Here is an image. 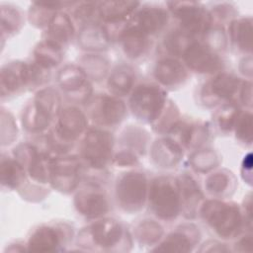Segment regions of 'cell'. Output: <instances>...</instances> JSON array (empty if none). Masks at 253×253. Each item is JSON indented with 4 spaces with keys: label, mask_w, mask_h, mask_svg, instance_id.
<instances>
[{
    "label": "cell",
    "mask_w": 253,
    "mask_h": 253,
    "mask_svg": "<svg viewBox=\"0 0 253 253\" xmlns=\"http://www.w3.org/2000/svg\"><path fill=\"white\" fill-rule=\"evenodd\" d=\"M78 246L87 250L125 251L131 245L127 230L114 218H98L84 227L77 238Z\"/></svg>",
    "instance_id": "1"
},
{
    "label": "cell",
    "mask_w": 253,
    "mask_h": 253,
    "mask_svg": "<svg viewBox=\"0 0 253 253\" xmlns=\"http://www.w3.org/2000/svg\"><path fill=\"white\" fill-rule=\"evenodd\" d=\"M199 213L202 219L223 239L237 237L245 226L241 209L231 202L217 199L206 201L202 204Z\"/></svg>",
    "instance_id": "2"
},
{
    "label": "cell",
    "mask_w": 253,
    "mask_h": 253,
    "mask_svg": "<svg viewBox=\"0 0 253 253\" xmlns=\"http://www.w3.org/2000/svg\"><path fill=\"white\" fill-rule=\"evenodd\" d=\"M87 117L77 107H67L60 111L53 128L46 135V142L53 153L65 154L76 140L86 132Z\"/></svg>",
    "instance_id": "3"
},
{
    "label": "cell",
    "mask_w": 253,
    "mask_h": 253,
    "mask_svg": "<svg viewBox=\"0 0 253 253\" xmlns=\"http://www.w3.org/2000/svg\"><path fill=\"white\" fill-rule=\"evenodd\" d=\"M48 78V73L35 62L11 61L4 64L0 71L1 96L15 95L25 90L43 84Z\"/></svg>",
    "instance_id": "4"
},
{
    "label": "cell",
    "mask_w": 253,
    "mask_h": 253,
    "mask_svg": "<svg viewBox=\"0 0 253 253\" xmlns=\"http://www.w3.org/2000/svg\"><path fill=\"white\" fill-rule=\"evenodd\" d=\"M150 209L158 218L166 221L175 219L181 213L180 191L177 178L159 176L148 187Z\"/></svg>",
    "instance_id": "5"
},
{
    "label": "cell",
    "mask_w": 253,
    "mask_h": 253,
    "mask_svg": "<svg viewBox=\"0 0 253 253\" xmlns=\"http://www.w3.org/2000/svg\"><path fill=\"white\" fill-rule=\"evenodd\" d=\"M168 103L167 93L155 84H141L133 88L129 108L133 116L151 126L160 118Z\"/></svg>",
    "instance_id": "6"
},
{
    "label": "cell",
    "mask_w": 253,
    "mask_h": 253,
    "mask_svg": "<svg viewBox=\"0 0 253 253\" xmlns=\"http://www.w3.org/2000/svg\"><path fill=\"white\" fill-rule=\"evenodd\" d=\"M148 181L144 173L128 171L121 175L115 187L118 206L127 213L140 211L148 198Z\"/></svg>",
    "instance_id": "7"
},
{
    "label": "cell",
    "mask_w": 253,
    "mask_h": 253,
    "mask_svg": "<svg viewBox=\"0 0 253 253\" xmlns=\"http://www.w3.org/2000/svg\"><path fill=\"white\" fill-rule=\"evenodd\" d=\"M114 137L101 128H91L84 134L81 143V158L94 170H103L114 157Z\"/></svg>",
    "instance_id": "8"
},
{
    "label": "cell",
    "mask_w": 253,
    "mask_h": 253,
    "mask_svg": "<svg viewBox=\"0 0 253 253\" xmlns=\"http://www.w3.org/2000/svg\"><path fill=\"white\" fill-rule=\"evenodd\" d=\"M169 11L179 20L180 30L191 38L204 36L211 27L210 12L198 2H168Z\"/></svg>",
    "instance_id": "9"
},
{
    "label": "cell",
    "mask_w": 253,
    "mask_h": 253,
    "mask_svg": "<svg viewBox=\"0 0 253 253\" xmlns=\"http://www.w3.org/2000/svg\"><path fill=\"white\" fill-rule=\"evenodd\" d=\"M81 179V161L77 156L62 154L52 156L49 169V184L61 193L76 190Z\"/></svg>",
    "instance_id": "10"
},
{
    "label": "cell",
    "mask_w": 253,
    "mask_h": 253,
    "mask_svg": "<svg viewBox=\"0 0 253 253\" xmlns=\"http://www.w3.org/2000/svg\"><path fill=\"white\" fill-rule=\"evenodd\" d=\"M88 114L90 119L101 126H115L120 125L126 115L125 103L114 95L101 94L88 102Z\"/></svg>",
    "instance_id": "11"
},
{
    "label": "cell",
    "mask_w": 253,
    "mask_h": 253,
    "mask_svg": "<svg viewBox=\"0 0 253 253\" xmlns=\"http://www.w3.org/2000/svg\"><path fill=\"white\" fill-rule=\"evenodd\" d=\"M242 81L227 72L217 73L204 84L201 90V100L207 107H213L220 103L232 102L239 93Z\"/></svg>",
    "instance_id": "12"
},
{
    "label": "cell",
    "mask_w": 253,
    "mask_h": 253,
    "mask_svg": "<svg viewBox=\"0 0 253 253\" xmlns=\"http://www.w3.org/2000/svg\"><path fill=\"white\" fill-rule=\"evenodd\" d=\"M14 157L24 166L27 174L37 183H49L52 156L31 143H22L14 149Z\"/></svg>",
    "instance_id": "13"
},
{
    "label": "cell",
    "mask_w": 253,
    "mask_h": 253,
    "mask_svg": "<svg viewBox=\"0 0 253 253\" xmlns=\"http://www.w3.org/2000/svg\"><path fill=\"white\" fill-rule=\"evenodd\" d=\"M59 87L66 96L76 103H86L92 93V86L88 81L85 71L80 65L66 64L56 76Z\"/></svg>",
    "instance_id": "14"
},
{
    "label": "cell",
    "mask_w": 253,
    "mask_h": 253,
    "mask_svg": "<svg viewBox=\"0 0 253 253\" xmlns=\"http://www.w3.org/2000/svg\"><path fill=\"white\" fill-rule=\"evenodd\" d=\"M186 66L197 73L213 74L222 67L220 56L204 42L194 41L182 55Z\"/></svg>",
    "instance_id": "15"
},
{
    "label": "cell",
    "mask_w": 253,
    "mask_h": 253,
    "mask_svg": "<svg viewBox=\"0 0 253 253\" xmlns=\"http://www.w3.org/2000/svg\"><path fill=\"white\" fill-rule=\"evenodd\" d=\"M67 236V229L64 226L42 224L29 237L27 250L33 252L60 251L69 238Z\"/></svg>",
    "instance_id": "16"
},
{
    "label": "cell",
    "mask_w": 253,
    "mask_h": 253,
    "mask_svg": "<svg viewBox=\"0 0 253 253\" xmlns=\"http://www.w3.org/2000/svg\"><path fill=\"white\" fill-rule=\"evenodd\" d=\"M76 211L86 218H102L109 211V201L106 194L96 186L81 189L74 197Z\"/></svg>",
    "instance_id": "17"
},
{
    "label": "cell",
    "mask_w": 253,
    "mask_h": 253,
    "mask_svg": "<svg viewBox=\"0 0 253 253\" xmlns=\"http://www.w3.org/2000/svg\"><path fill=\"white\" fill-rule=\"evenodd\" d=\"M136 1H104L99 2V16L100 19L107 24L106 27L111 26L112 29L121 27L125 30L130 20L133 18L135 10L139 6ZM111 30H106L107 32Z\"/></svg>",
    "instance_id": "18"
},
{
    "label": "cell",
    "mask_w": 253,
    "mask_h": 253,
    "mask_svg": "<svg viewBox=\"0 0 253 253\" xmlns=\"http://www.w3.org/2000/svg\"><path fill=\"white\" fill-rule=\"evenodd\" d=\"M201 233L194 224H183L170 232L152 251L163 252H190L199 243Z\"/></svg>",
    "instance_id": "19"
},
{
    "label": "cell",
    "mask_w": 253,
    "mask_h": 253,
    "mask_svg": "<svg viewBox=\"0 0 253 253\" xmlns=\"http://www.w3.org/2000/svg\"><path fill=\"white\" fill-rule=\"evenodd\" d=\"M171 139L183 149L194 148L202 145L208 138L209 131L205 125L188 123L179 120L167 132Z\"/></svg>",
    "instance_id": "20"
},
{
    "label": "cell",
    "mask_w": 253,
    "mask_h": 253,
    "mask_svg": "<svg viewBox=\"0 0 253 253\" xmlns=\"http://www.w3.org/2000/svg\"><path fill=\"white\" fill-rule=\"evenodd\" d=\"M177 181L180 191L181 213L186 218H194L203 204V192L197 181L188 174L179 176Z\"/></svg>",
    "instance_id": "21"
},
{
    "label": "cell",
    "mask_w": 253,
    "mask_h": 253,
    "mask_svg": "<svg viewBox=\"0 0 253 253\" xmlns=\"http://www.w3.org/2000/svg\"><path fill=\"white\" fill-rule=\"evenodd\" d=\"M133 24L148 37L160 33L169 22V12L159 6H144L137 11L133 18Z\"/></svg>",
    "instance_id": "22"
},
{
    "label": "cell",
    "mask_w": 253,
    "mask_h": 253,
    "mask_svg": "<svg viewBox=\"0 0 253 253\" xmlns=\"http://www.w3.org/2000/svg\"><path fill=\"white\" fill-rule=\"evenodd\" d=\"M153 74L157 82L167 88H178L188 78V70L181 61L174 57L162 58L156 62Z\"/></svg>",
    "instance_id": "23"
},
{
    "label": "cell",
    "mask_w": 253,
    "mask_h": 253,
    "mask_svg": "<svg viewBox=\"0 0 253 253\" xmlns=\"http://www.w3.org/2000/svg\"><path fill=\"white\" fill-rule=\"evenodd\" d=\"M150 156L157 167L171 169L180 163L183 157V148L173 139L166 136L156 139L152 143Z\"/></svg>",
    "instance_id": "24"
},
{
    "label": "cell",
    "mask_w": 253,
    "mask_h": 253,
    "mask_svg": "<svg viewBox=\"0 0 253 253\" xmlns=\"http://www.w3.org/2000/svg\"><path fill=\"white\" fill-rule=\"evenodd\" d=\"M119 39L122 42L125 54L131 59L141 57L150 47L149 37L131 23L122 32Z\"/></svg>",
    "instance_id": "25"
},
{
    "label": "cell",
    "mask_w": 253,
    "mask_h": 253,
    "mask_svg": "<svg viewBox=\"0 0 253 253\" xmlns=\"http://www.w3.org/2000/svg\"><path fill=\"white\" fill-rule=\"evenodd\" d=\"M45 31V39L63 47L74 36V26L69 16L63 12H56L49 20Z\"/></svg>",
    "instance_id": "26"
},
{
    "label": "cell",
    "mask_w": 253,
    "mask_h": 253,
    "mask_svg": "<svg viewBox=\"0 0 253 253\" xmlns=\"http://www.w3.org/2000/svg\"><path fill=\"white\" fill-rule=\"evenodd\" d=\"M27 172L24 166L14 157L2 156L0 165V181L2 187L19 190L26 183Z\"/></svg>",
    "instance_id": "27"
},
{
    "label": "cell",
    "mask_w": 253,
    "mask_h": 253,
    "mask_svg": "<svg viewBox=\"0 0 253 253\" xmlns=\"http://www.w3.org/2000/svg\"><path fill=\"white\" fill-rule=\"evenodd\" d=\"M110 37L104 26L98 23L86 25L78 36V43L81 48L89 51H101L108 48Z\"/></svg>",
    "instance_id": "28"
},
{
    "label": "cell",
    "mask_w": 253,
    "mask_h": 253,
    "mask_svg": "<svg viewBox=\"0 0 253 253\" xmlns=\"http://www.w3.org/2000/svg\"><path fill=\"white\" fill-rule=\"evenodd\" d=\"M235 186V177L225 169L211 173L205 180L207 192L215 198H225L232 195Z\"/></svg>",
    "instance_id": "29"
},
{
    "label": "cell",
    "mask_w": 253,
    "mask_h": 253,
    "mask_svg": "<svg viewBox=\"0 0 253 253\" xmlns=\"http://www.w3.org/2000/svg\"><path fill=\"white\" fill-rule=\"evenodd\" d=\"M135 75L133 70L128 66H119L115 68L108 77L107 85L112 95L124 97L133 90Z\"/></svg>",
    "instance_id": "30"
},
{
    "label": "cell",
    "mask_w": 253,
    "mask_h": 253,
    "mask_svg": "<svg viewBox=\"0 0 253 253\" xmlns=\"http://www.w3.org/2000/svg\"><path fill=\"white\" fill-rule=\"evenodd\" d=\"M229 38L233 44L242 52L251 54L252 39V20L250 17L234 19L230 22Z\"/></svg>",
    "instance_id": "31"
},
{
    "label": "cell",
    "mask_w": 253,
    "mask_h": 253,
    "mask_svg": "<svg viewBox=\"0 0 253 253\" xmlns=\"http://www.w3.org/2000/svg\"><path fill=\"white\" fill-rule=\"evenodd\" d=\"M53 120L33 101L24 109L22 114V125L27 131L32 133L45 131L51 126Z\"/></svg>",
    "instance_id": "32"
},
{
    "label": "cell",
    "mask_w": 253,
    "mask_h": 253,
    "mask_svg": "<svg viewBox=\"0 0 253 253\" xmlns=\"http://www.w3.org/2000/svg\"><path fill=\"white\" fill-rule=\"evenodd\" d=\"M62 58V47L47 40L39 42L34 49V62L46 70L57 66Z\"/></svg>",
    "instance_id": "33"
},
{
    "label": "cell",
    "mask_w": 253,
    "mask_h": 253,
    "mask_svg": "<svg viewBox=\"0 0 253 253\" xmlns=\"http://www.w3.org/2000/svg\"><path fill=\"white\" fill-rule=\"evenodd\" d=\"M163 233L161 224L152 219L141 220L134 228L135 239L144 246L156 245L161 240Z\"/></svg>",
    "instance_id": "34"
},
{
    "label": "cell",
    "mask_w": 253,
    "mask_h": 253,
    "mask_svg": "<svg viewBox=\"0 0 253 253\" xmlns=\"http://www.w3.org/2000/svg\"><path fill=\"white\" fill-rule=\"evenodd\" d=\"M24 18L18 7L13 5H1V36L11 37L21 30Z\"/></svg>",
    "instance_id": "35"
},
{
    "label": "cell",
    "mask_w": 253,
    "mask_h": 253,
    "mask_svg": "<svg viewBox=\"0 0 253 253\" xmlns=\"http://www.w3.org/2000/svg\"><path fill=\"white\" fill-rule=\"evenodd\" d=\"M192 169L198 173H208L219 165V157L212 149H197L190 157Z\"/></svg>",
    "instance_id": "36"
},
{
    "label": "cell",
    "mask_w": 253,
    "mask_h": 253,
    "mask_svg": "<svg viewBox=\"0 0 253 253\" xmlns=\"http://www.w3.org/2000/svg\"><path fill=\"white\" fill-rule=\"evenodd\" d=\"M121 141L127 150H130L135 154H141L144 152L148 142V133L144 129L136 126H129L125 128L122 132Z\"/></svg>",
    "instance_id": "37"
},
{
    "label": "cell",
    "mask_w": 253,
    "mask_h": 253,
    "mask_svg": "<svg viewBox=\"0 0 253 253\" xmlns=\"http://www.w3.org/2000/svg\"><path fill=\"white\" fill-rule=\"evenodd\" d=\"M79 64L88 78L99 81L103 79L109 70L108 61L99 54H86L80 59Z\"/></svg>",
    "instance_id": "38"
},
{
    "label": "cell",
    "mask_w": 253,
    "mask_h": 253,
    "mask_svg": "<svg viewBox=\"0 0 253 253\" xmlns=\"http://www.w3.org/2000/svg\"><path fill=\"white\" fill-rule=\"evenodd\" d=\"M240 110L233 102L224 103L214 114L213 121L221 131H230L233 129Z\"/></svg>",
    "instance_id": "39"
},
{
    "label": "cell",
    "mask_w": 253,
    "mask_h": 253,
    "mask_svg": "<svg viewBox=\"0 0 253 253\" xmlns=\"http://www.w3.org/2000/svg\"><path fill=\"white\" fill-rule=\"evenodd\" d=\"M194 42V39L180 29L170 32L164 40V46L174 56H182L186 48Z\"/></svg>",
    "instance_id": "40"
},
{
    "label": "cell",
    "mask_w": 253,
    "mask_h": 253,
    "mask_svg": "<svg viewBox=\"0 0 253 253\" xmlns=\"http://www.w3.org/2000/svg\"><path fill=\"white\" fill-rule=\"evenodd\" d=\"M233 130L235 136L241 142L250 145L252 142V115L250 112L239 113Z\"/></svg>",
    "instance_id": "41"
},
{
    "label": "cell",
    "mask_w": 253,
    "mask_h": 253,
    "mask_svg": "<svg viewBox=\"0 0 253 253\" xmlns=\"http://www.w3.org/2000/svg\"><path fill=\"white\" fill-rule=\"evenodd\" d=\"M99 2H82L78 3L74 11L75 19L84 26L95 24L100 19L99 16Z\"/></svg>",
    "instance_id": "42"
},
{
    "label": "cell",
    "mask_w": 253,
    "mask_h": 253,
    "mask_svg": "<svg viewBox=\"0 0 253 253\" xmlns=\"http://www.w3.org/2000/svg\"><path fill=\"white\" fill-rule=\"evenodd\" d=\"M203 37L205 39L204 43L216 53L225 49L227 43V37L221 27H211Z\"/></svg>",
    "instance_id": "43"
},
{
    "label": "cell",
    "mask_w": 253,
    "mask_h": 253,
    "mask_svg": "<svg viewBox=\"0 0 253 253\" xmlns=\"http://www.w3.org/2000/svg\"><path fill=\"white\" fill-rule=\"evenodd\" d=\"M112 163L118 167H130L138 163V158L134 152L127 149H123L114 154Z\"/></svg>",
    "instance_id": "44"
},
{
    "label": "cell",
    "mask_w": 253,
    "mask_h": 253,
    "mask_svg": "<svg viewBox=\"0 0 253 253\" xmlns=\"http://www.w3.org/2000/svg\"><path fill=\"white\" fill-rule=\"evenodd\" d=\"M211 21L213 22L214 19H217L219 21H225L228 20L232 15L235 14L233 7H231L229 4H219L213 8L211 12H210Z\"/></svg>",
    "instance_id": "45"
},
{
    "label": "cell",
    "mask_w": 253,
    "mask_h": 253,
    "mask_svg": "<svg viewBox=\"0 0 253 253\" xmlns=\"http://www.w3.org/2000/svg\"><path fill=\"white\" fill-rule=\"evenodd\" d=\"M239 100L244 106L251 108L252 106V84L250 81H244L241 84L238 93Z\"/></svg>",
    "instance_id": "46"
},
{
    "label": "cell",
    "mask_w": 253,
    "mask_h": 253,
    "mask_svg": "<svg viewBox=\"0 0 253 253\" xmlns=\"http://www.w3.org/2000/svg\"><path fill=\"white\" fill-rule=\"evenodd\" d=\"M229 249L225 247L224 244L216 241V240H210L207 241L204 245H202L199 251L201 252H226Z\"/></svg>",
    "instance_id": "47"
},
{
    "label": "cell",
    "mask_w": 253,
    "mask_h": 253,
    "mask_svg": "<svg viewBox=\"0 0 253 253\" xmlns=\"http://www.w3.org/2000/svg\"><path fill=\"white\" fill-rule=\"evenodd\" d=\"M237 251H252V236L250 234L244 235L235 244Z\"/></svg>",
    "instance_id": "48"
}]
</instances>
